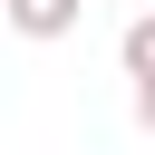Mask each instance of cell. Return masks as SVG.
I'll return each mask as SVG.
<instances>
[{
  "label": "cell",
  "instance_id": "obj_1",
  "mask_svg": "<svg viewBox=\"0 0 155 155\" xmlns=\"http://www.w3.org/2000/svg\"><path fill=\"white\" fill-rule=\"evenodd\" d=\"M87 19V0H0V29H19V39H68Z\"/></svg>",
  "mask_w": 155,
  "mask_h": 155
},
{
  "label": "cell",
  "instance_id": "obj_2",
  "mask_svg": "<svg viewBox=\"0 0 155 155\" xmlns=\"http://www.w3.org/2000/svg\"><path fill=\"white\" fill-rule=\"evenodd\" d=\"M126 78H136V116H155V19H126Z\"/></svg>",
  "mask_w": 155,
  "mask_h": 155
}]
</instances>
